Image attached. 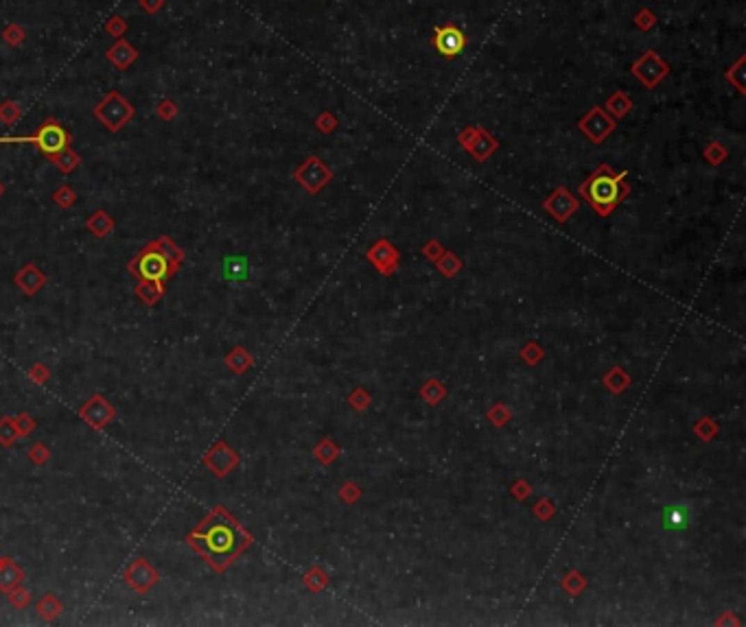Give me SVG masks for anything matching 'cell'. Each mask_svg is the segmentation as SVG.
<instances>
[{"mask_svg": "<svg viewBox=\"0 0 746 627\" xmlns=\"http://www.w3.org/2000/svg\"><path fill=\"white\" fill-rule=\"evenodd\" d=\"M186 542L190 549H195L215 571L221 573L238 553H241L243 546L250 544V537L243 533L241 527L236 525V520L232 516H228L226 510L219 505L217 510L202 522L200 529L188 533Z\"/></svg>", "mask_w": 746, "mask_h": 627, "instance_id": "6da1fadb", "label": "cell"}, {"mask_svg": "<svg viewBox=\"0 0 746 627\" xmlns=\"http://www.w3.org/2000/svg\"><path fill=\"white\" fill-rule=\"evenodd\" d=\"M70 133L62 127V123L57 118H47L40 129L31 136H18V138H0V144H35L40 151L53 158L55 153L64 151V149L70 147Z\"/></svg>", "mask_w": 746, "mask_h": 627, "instance_id": "7a4b0ae2", "label": "cell"}, {"mask_svg": "<svg viewBox=\"0 0 746 627\" xmlns=\"http://www.w3.org/2000/svg\"><path fill=\"white\" fill-rule=\"evenodd\" d=\"M133 114H136V108L118 90H110L95 108V118L112 133L121 131L133 118Z\"/></svg>", "mask_w": 746, "mask_h": 627, "instance_id": "3957f363", "label": "cell"}, {"mask_svg": "<svg viewBox=\"0 0 746 627\" xmlns=\"http://www.w3.org/2000/svg\"><path fill=\"white\" fill-rule=\"evenodd\" d=\"M129 271L133 276H138L140 280H149V282H158V285L164 287V282H167L177 269L162 256V253L154 247H145L136 258H133L129 262Z\"/></svg>", "mask_w": 746, "mask_h": 627, "instance_id": "277c9868", "label": "cell"}, {"mask_svg": "<svg viewBox=\"0 0 746 627\" xmlns=\"http://www.w3.org/2000/svg\"><path fill=\"white\" fill-rule=\"evenodd\" d=\"M593 206L598 208L600 212H608L610 208L615 206V201L619 199V177H610V175H598L589 184V192Z\"/></svg>", "mask_w": 746, "mask_h": 627, "instance_id": "5b68a950", "label": "cell"}, {"mask_svg": "<svg viewBox=\"0 0 746 627\" xmlns=\"http://www.w3.org/2000/svg\"><path fill=\"white\" fill-rule=\"evenodd\" d=\"M79 417L86 424H90L92 428H103L116 417V409L110 405L108 398H103L101 394H97L79 409Z\"/></svg>", "mask_w": 746, "mask_h": 627, "instance_id": "8992f818", "label": "cell"}, {"mask_svg": "<svg viewBox=\"0 0 746 627\" xmlns=\"http://www.w3.org/2000/svg\"><path fill=\"white\" fill-rule=\"evenodd\" d=\"M123 579H125V584L129 588H133L136 592H149V588H152L156 581L160 579V575H158V571L154 569L152 564L140 558L125 571Z\"/></svg>", "mask_w": 746, "mask_h": 627, "instance_id": "52a82bcc", "label": "cell"}, {"mask_svg": "<svg viewBox=\"0 0 746 627\" xmlns=\"http://www.w3.org/2000/svg\"><path fill=\"white\" fill-rule=\"evenodd\" d=\"M467 47V35L462 33V28L449 24V26H438L436 28V49L444 57H457Z\"/></svg>", "mask_w": 746, "mask_h": 627, "instance_id": "ba28073f", "label": "cell"}, {"mask_svg": "<svg viewBox=\"0 0 746 627\" xmlns=\"http://www.w3.org/2000/svg\"><path fill=\"white\" fill-rule=\"evenodd\" d=\"M236 461H238L236 453L232 451V448H228L223 442L215 444L204 457V464L211 468L217 476H226L236 466Z\"/></svg>", "mask_w": 746, "mask_h": 627, "instance_id": "9c48e42d", "label": "cell"}, {"mask_svg": "<svg viewBox=\"0 0 746 627\" xmlns=\"http://www.w3.org/2000/svg\"><path fill=\"white\" fill-rule=\"evenodd\" d=\"M13 282H16V287L22 289L26 295H35L44 285H47V276H44V271H40L33 262H26L16 274Z\"/></svg>", "mask_w": 746, "mask_h": 627, "instance_id": "30bf717a", "label": "cell"}, {"mask_svg": "<svg viewBox=\"0 0 746 627\" xmlns=\"http://www.w3.org/2000/svg\"><path fill=\"white\" fill-rule=\"evenodd\" d=\"M106 57L118 68V70H127L133 62L138 59V51L131 47V44L123 37H118L112 47L108 49Z\"/></svg>", "mask_w": 746, "mask_h": 627, "instance_id": "8fae6325", "label": "cell"}, {"mask_svg": "<svg viewBox=\"0 0 746 627\" xmlns=\"http://www.w3.org/2000/svg\"><path fill=\"white\" fill-rule=\"evenodd\" d=\"M221 271H223V278H226L228 282H232V285H238V282H245V280H248V276H250V262H248L245 256H228V258H223Z\"/></svg>", "mask_w": 746, "mask_h": 627, "instance_id": "7c38bea8", "label": "cell"}, {"mask_svg": "<svg viewBox=\"0 0 746 627\" xmlns=\"http://www.w3.org/2000/svg\"><path fill=\"white\" fill-rule=\"evenodd\" d=\"M661 520L667 531H683L690 525L692 512H690V507H685V505H670V507H665Z\"/></svg>", "mask_w": 746, "mask_h": 627, "instance_id": "4fadbf2b", "label": "cell"}, {"mask_svg": "<svg viewBox=\"0 0 746 627\" xmlns=\"http://www.w3.org/2000/svg\"><path fill=\"white\" fill-rule=\"evenodd\" d=\"M147 245L154 247V249H158L162 256L167 258L175 269H180V265L184 262V251L177 247L169 236H160V238H156V241H149Z\"/></svg>", "mask_w": 746, "mask_h": 627, "instance_id": "5bb4252c", "label": "cell"}, {"mask_svg": "<svg viewBox=\"0 0 746 627\" xmlns=\"http://www.w3.org/2000/svg\"><path fill=\"white\" fill-rule=\"evenodd\" d=\"M24 579V571L18 564H13L9 558H5L3 566H0V590H11L13 586H18Z\"/></svg>", "mask_w": 746, "mask_h": 627, "instance_id": "9a60e30c", "label": "cell"}, {"mask_svg": "<svg viewBox=\"0 0 746 627\" xmlns=\"http://www.w3.org/2000/svg\"><path fill=\"white\" fill-rule=\"evenodd\" d=\"M64 612V603L57 599V596L53 592H47L42 596V599L38 601V615L44 619V621H55L59 615Z\"/></svg>", "mask_w": 746, "mask_h": 627, "instance_id": "2e32d148", "label": "cell"}, {"mask_svg": "<svg viewBox=\"0 0 746 627\" xmlns=\"http://www.w3.org/2000/svg\"><path fill=\"white\" fill-rule=\"evenodd\" d=\"M86 226H88V230H90L95 236L103 238V236H108V234L114 230V221H112V217H110L106 210H97L90 219H88Z\"/></svg>", "mask_w": 746, "mask_h": 627, "instance_id": "e0dca14e", "label": "cell"}, {"mask_svg": "<svg viewBox=\"0 0 746 627\" xmlns=\"http://www.w3.org/2000/svg\"><path fill=\"white\" fill-rule=\"evenodd\" d=\"M53 164H55V167L59 169V171H62V173H72L74 169H77L79 167V164H81V156L77 153V151H72V149L68 147V149H64V151H59V153H55L53 158H49Z\"/></svg>", "mask_w": 746, "mask_h": 627, "instance_id": "ac0fdd59", "label": "cell"}, {"mask_svg": "<svg viewBox=\"0 0 746 627\" xmlns=\"http://www.w3.org/2000/svg\"><path fill=\"white\" fill-rule=\"evenodd\" d=\"M164 293V287L158 285V282H149V280H140L136 285V295L140 297V300L147 304V306H154L160 297Z\"/></svg>", "mask_w": 746, "mask_h": 627, "instance_id": "d6986e66", "label": "cell"}, {"mask_svg": "<svg viewBox=\"0 0 746 627\" xmlns=\"http://www.w3.org/2000/svg\"><path fill=\"white\" fill-rule=\"evenodd\" d=\"M547 208H549V212H554L558 219H565L576 208V201L567 195V190H558L556 197L547 203Z\"/></svg>", "mask_w": 746, "mask_h": 627, "instance_id": "ffe728a7", "label": "cell"}, {"mask_svg": "<svg viewBox=\"0 0 746 627\" xmlns=\"http://www.w3.org/2000/svg\"><path fill=\"white\" fill-rule=\"evenodd\" d=\"M20 116H22L20 103L11 101V99H7V101L0 103V121H3L5 125H16V123L20 121Z\"/></svg>", "mask_w": 746, "mask_h": 627, "instance_id": "44dd1931", "label": "cell"}, {"mask_svg": "<svg viewBox=\"0 0 746 627\" xmlns=\"http://www.w3.org/2000/svg\"><path fill=\"white\" fill-rule=\"evenodd\" d=\"M18 437H20V433H18V428H16V422H13V417H0V444H3V446H13Z\"/></svg>", "mask_w": 746, "mask_h": 627, "instance_id": "7402d4cb", "label": "cell"}, {"mask_svg": "<svg viewBox=\"0 0 746 627\" xmlns=\"http://www.w3.org/2000/svg\"><path fill=\"white\" fill-rule=\"evenodd\" d=\"M7 596H9L11 605L16 610H24L29 603H31V592H29L26 588H22L20 584L13 586L11 590H7Z\"/></svg>", "mask_w": 746, "mask_h": 627, "instance_id": "603a6c76", "label": "cell"}, {"mask_svg": "<svg viewBox=\"0 0 746 627\" xmlns=\"http://www.w3.org/2000/svg\"><path fill=\"white\" fill-rule=\"evenodd\" d=\"M53 201H55L59 208H64V210H66V208H70L74 201H77V192H74L70 186H59V188L53 192Z\"/></svg>", "mask_w": 746, "mask_h": 627, "instance_id": "cb8c5ba5", "label": "cell"}, {"mask_svg": "<svg viewBox=\"0 0 746 627\" xmlns=\"http://www.w3.org/2000/svg\"><path fill=\"white\" fill-rule=\"evenodd\" d=\"M3 40L9 44V47H20V44L26 40V31H24L20 24L13 22V24H9L5 31H3Z\"/></svg>", "mask_w": 746, "mask_h": 627, "instance_id": "d4e9b609", "label": "cell"}, {"mask_svg": "<svg viewBox=\"0 0 746 627\" xmlns=\"http://www.w3.org/2000/svg\"><path fill=\"white\" fill-rule=\"evenodd\" d=\"M29 459H31L35 466H44L51 459V451L44 444L38 442V444H33L31 448H29Z\"/></svg>", "mask_w": 746, "mask_h": 627, "instance_id": "484cf974", "label": "cell"}, {"mask_svg": "<svg viewBox=\"0 0 746 627\" xmlns=\"http://www.w3.org/2000/svg\"><path fill=\"white\" fill-rule=\"evenodd\" d=\"M177 112H180V110H177V106H175V101H171V99H162L160 103H158V108H156V114L162 118V121H173V118L177 116Z\"/></svg>", "mask_w": 746, "mask_h": 627, "instance_id": "4316f807", "label": "cell"}, {"mask_svg": "<svg viewBox=\"0 0 746 627\" xmlns=\"http://www.w3.org/2000/svg\"><path fill=\"white\" fill-rule=\"evenodd\" d=\"M106 33L112 35V37H123L127 33V22L121 18V16H112L108 22H106Z\"/></svg>", "mask_w": 746, "mask_h": 627, "instance_id": "83f0119b", "label": "cell"}, {"mask_svg": "<svg viewBox=\"0 0 746 627\" xmlns=\"http://www.w3.org/2000/svg\"><path fill=\"white\" fill-rule=\"evenodd\" d=\"M226 365L232 367L234 371H243L248 365H250V356H245V352L241 348H236L228 358H226Z\"/></svg>", "mask_w": 746, "mask_h": 627, "instance_id": "f1b7e54d", "label": "cell"}, {"mask_svg": "<svg viewBox=\"0 0 746 627\" xmlns=\"http://www.w3.org/2000/svg\"><path fill=\"white\" fill-rule=\"evenodd\" d=\"M13 422H16V428H18V433H20V437H22V435H29V433L35 428V420H33V417L29 415V413H20Z\"/></svg>", "mask_w": 746, "mask_h": 627, "instance_id": "f546056e", "label": "cell"}, {"mask_svg": "<svg viewBox=\"0 0 746 627\" xmlns=\"http://www.w3.org/2000/svg\"><path fill=\"white\" fill-rule=\"evenodd\" d=\"M29 378H31L33 383H38V385H44L49 381V367L42 365V363L31 365V369H29Z\"/></svg>", "mask_w": 746, "mask_h": 627, "instance_id": "4dcf8cb0", "label": "cell"}, {"mask_svg": "<svg viewBox=\"0 0 746 627\" xmlns=\"http://www.w3.org/2000/svg\"><path fill=\"white\" fill-rule=\"evenodd\" d=\"M138 3H140V7H143L147 13H158V11L164 7V3H167V0H138Z\"/></svg>", "mask_w": 746, "mask_h": 627, "instance_id": "1f68e13d", "label": "cell"}, {"mask_svg": "<svg viewBox=\"0 0 746 627\" xmlns=\"http://www.w3.org/2000/svg\"><path fill=\"white\" fill-rule=\"evenodd\" d=\"M3 192H5V186H3V182H0V197H3Z\"/></svg>", "mask_w": 746, "mask_h": 627, "instance_id": "d6a6232c", "label": "cell"}, {"mask_svg": "<svg viewBox=\"0 0 746 627\" xmlns=\"http://www.w3.org/2000/svg\"><path fill=\"white\" fill-rule=\"evenodd\" d=\"M3 562H5V558H3V555H0V566H3Z\"/></svg>", "mask_w": 746, "mask_h": 627, "instance_id": "836d02e7", "label": "cell"}]
</instances>
